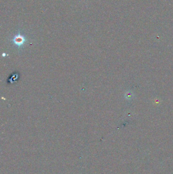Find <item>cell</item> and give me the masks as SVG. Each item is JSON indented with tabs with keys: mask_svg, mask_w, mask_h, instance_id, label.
Wrapping results in <instances>:
<instances>
[{
	"mask_svg": "<svg viewBox=\"0 0 173 174\" xmlns=\"http://www.w3.org/2000/svg\"><path fill=\"white\" fill-rule=\"evenodd\" d=\"M27 41L26 37L25 36L21 35L20 32H18V34L15 35L13 38L11 40L12 43L14 45L16 46L19 49L24 47V44Z\"/></svg>",
	"mask_w": 173,
	"mask_h": 174,
	"instance_id": "cell-1",
	"label": "cell"
},
{
	"mask_svg": "<svg viewBox=\"0 0 173 174\" xmlns=\"http://www.w3.org/2000/svg\"><path fill=\"white\" fill-rule=\"evenodd\" d=\"M19 77V74L17 73H15L14 74H13L11 76V77L9 79L8 81L10 83V84H13L15 81H16V80L18 79Z\"/></svg>",
	"mask_w": 173,
	"mask_h": 174,
	"instance_id": "cell-2",
	"label": "cell"
},
{
	"mask_svg": "<svg viewBox=\"0 0 173 174\" xmlns=\"http://www.w3.org/2000/svg\"><path fill=\"white\" fill-rule=\"evenodd\" d=\"M125 96L126 97L127 99H130L131 98L133 97V94L132 92H128L126 94H125Z\"/></svg>",
	"mask_w": 173,
	"mask_h": 174,
	"instance_id": "cell-3",
	"label": "cell"
},
{
	"mask_svg": "<svg viewBox=\"0 0 173 174\" xmlns=\"http://www.w3.org/2000/svg\"><path fill=\"white\" fill-rule=\"evenodd\" d=\"M5 55H6L5 54H3V56H5Z\"/></svg>",
	"mask_w": 173,
	"mask_h": 174,
	"instance_id": "cell-4",
	"label": "cell"
}]
</instances>
